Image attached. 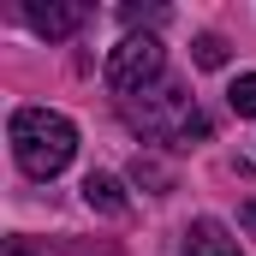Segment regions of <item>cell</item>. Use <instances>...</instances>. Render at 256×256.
Here are the masks:
<instances>
[{
    "label": "cell",
    "mask_w": 256,
    "mask_h": 256,
    "mask_svg": "<svg viewBox=\"0 0 256 256\" xmlns=\"http://www.w3.org/2000/svg\"><path fill=\"white\" fill-rule=\"evenodd\" d=\"M12 155L30 179H54L78 155V126L54 108H18L12 114Z\"/></svg>",
    "instance_id": "1"
},
{
    "label": "cell",
    "mask_w": 256,
    "mask_h": 256,
    "mask_svg": "<svg viewBox=\"0 0 256 256\" xmlns=\"http://www.w3.org/2000/svg\"><path fill=\"white\" fill-rule=\"evenodd\" d=\"M161 66H167V54H161L155 36H126L120 48H108V84L120 96H137L161 78Z\"/></svg>",
    "instance_id": "2"
},
{
    "label": "cell",
    "mask_w": 256,
    "mask_h": 256,
    "mask_svg": "<svg viewBox=\"0 0 256 256\" xmlns=\"http://www.w3.org/2000/svg\"><path fill=\"white\" fill-rule=\"evenodd\" d=\"M185 256H238V244L226 238L220 220H196L191 232H185Z\"/></svg>",
    "instance_id": "3"
},
{
    "label": "cell",
    "mask_w": 256,
    "mask_h": 256,
    "mask_svg": "<svg viewBox=\"0 0 256 256\" xmlns=\"http://www.w3.org/2000/svg\"><path fill=\"white\" fill-rule=\"evenodd\" d=\"M24 18H30L42 36H66V30H78V24H84V6H30Z\"/></svg>",
    "instance_id": "4"
},
{
    "label": "cell",
    "mask_w": 256,
    "mask_h": 256,
    "mask_svg": "<svg viewBox=\"0 0 256 256\" xmlns=\"http://www.w3.org/2000/svg\"><path fill=\"white\" fill-rule=\"evenodd\" d=\"M84 202L102 208V214H126V191H120V179H108V173H90V179H84Z\"/></svg>",
    "instance_id": "5"
},
{
    "label": "cell",
    "mask_w": 256,
    "mask_h": 256,
    "mask_svg": "<svg viewBox=\"0 0 256 256\" xmlns=\"http://www.w3.org/2000/svg\"><path fill=\"white\" fill-rule=\"evenodd\" d=\"M226 102H232V114H238V120H256V72H244V78H232Z\"/></svg>",
    "instance_id": "6"
},
{
    "label": "cell",
    "mask_w": 256,
    "mask_h": 256,
    "mask_svg": "<svg viewBox=\"0 0 256 256\" xmlns=\"http://www.w3.org/2000/svg\"><path fill=\"white\" fill-rule=\"evenodd\" d=\"M196 66H208V72L226 66V42L220 36H196Z\"/></svg>",
    "instance_id": "7"
},
{
    "label": "cell",
    "mask_w": 256,
    "mask_h": 256,
    "mask_svg": "<svg viewBox=\"0 0 256 256\" xmlns=\"http://www.w3.org/2000/svg\"><path fill=\"white\" fill-rule=\"evenodd\" d=\"M244 226H256V202H244Z\"/></svg>",
    "instance_id": "8"
},
{
    "label": "cell",
    "mask_w": 256,
    "mask_h": 256,
    "mask_svg": "<svg viewBox=\"0 0 256 256\" xmlns=\"http://www.w3.org/2000/svg\"><path fill=\"white\" fill-rule=\"evenodd\" d=\"M18 256H24V250H18Z\"/></svg>",
    "instance_id": "9"
}]
</instances>
